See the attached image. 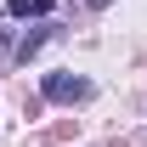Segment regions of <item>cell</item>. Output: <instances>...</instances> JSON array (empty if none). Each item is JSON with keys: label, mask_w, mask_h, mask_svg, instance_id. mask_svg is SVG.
<instances>
[{"label": "cell", "mask_w": 147, "mask_h": 147, "mask_svg": "<svg viewBox=\"0 0 147 147\" xmlns=\"http://www.w3.org/2000/svg\"><path fill=\"white\" fill-rule=\"evenodd\" d=\"M40 91H45V102H85L91 96V79H79V74H45Z\"/></svg>", "instance_id": "cell-1"}, {"label": "cell", "mask_w": 147, "mask_h": 147, "mask_svg": "<svg viewBox=\"0 0 147 147\" xmlns=\"http://www.w3.org/2000/svg\"><path fill=\"white\" fill-rule=\"evenodd\" d=\"M40 45H45V28H34V34H23V40H17V62H28V57H34Z\"/></svg>", "instance_id": "cell-2"}, {"label": "cell", "mask_w": 147, "mask_h": 147, "mask_svg": "<svg viewBox=\"0 0 147 147\" xmlns=\"http://www.w3.org/2000/svg\"><path fill=\"white\" fill-rule=\"evenodd\" d=\"M11 17H28V0H11Z\"/></svg>", "instance_id": "cell-3"}]
</instances>
